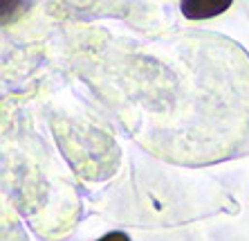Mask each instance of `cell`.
<instances>
[{
  "instance_id": "obj_2",
  "label": "cell",
  "mask_w": 249,
  "mask_h": 241,
  "mask_svg": "<svg viewBox=\"0 0 249 241\" xmlns=\"http://www.w3.org/2000/svg\"><path fill=\"white\" fill-rule=\"evenodd\" d=\"M99 241H130V237L126 232H108V235H104Z\"/></svg>"
},
{
  "instance_id": "obj_1",
  "label": "cell",
  "mask_w": 249,
  "mask_h": 241,
  "mask_svg": "<svg viewBox=\"0 0 249 241\" xmlns=\"http://www.w3.org/2000/svg\"><path fill=\"white\" fill-rule=\"evenodd\" d=\"M231 2H222V0H189V2H182V12L191 20H202V18H213L227 12Z\"/></svg>"
}]
</instances>
